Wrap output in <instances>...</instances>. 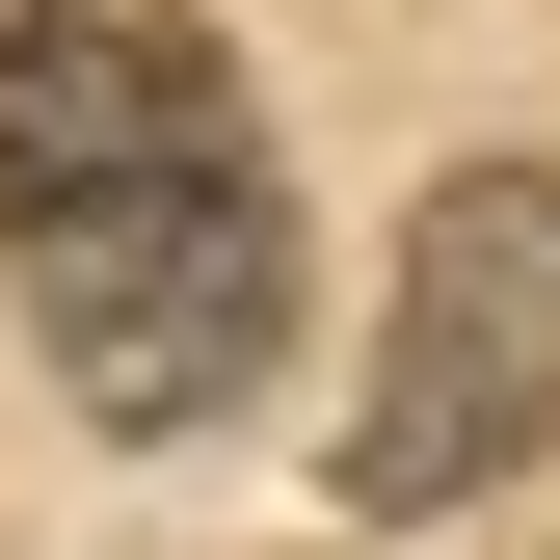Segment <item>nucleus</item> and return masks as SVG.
<instances>
[{"label":"nucleus","mask_w":560,"mask_h":560,"mask_svg":"<svg viewBox=\"0 0 560 560\" xmlns=\"http://www.w3.org/2000/svg\"><path fill=\"white\" fill-rule=\"evenodd\" d=\"M0 267L27 347L81 374V428H214L294 347V187L214 27H81V0H0Z\"/></svg>","instance_id":"obj_1"},{"label":"nucleus","mask_w":560,"mask_h":560,"mask_svg":"<svg viewBox=\"0 0 560 560\" xmlns=\"http://www.w3.org/2000/svg\"><path fill=\"white\" fill-rule=\"evenodd\" d=\"M560 454V187L454 161L428 241L374 294V400H347V508H480V480Z\"/></svg>","instance_id":"obj_2"}]
</instances>
